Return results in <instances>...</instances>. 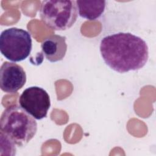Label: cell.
Segmentation results:
<instances>
[{
  "label": "cell",
  "instance_id": "cell-1",
  "mask_svg": "<svg viewBox=\"0 0 156 156\" xmlns=\"http://www.w3.org/2000/svg\"><path fill=\"white\" fill-rule=\"evenodd\" d=\"M100 52L105 63L119 73L142 68L149 58L146 42L129 32H118L104 37Z\"/></svg>",
  "mask_w": 156,
  "mask_h": 156
},
{
  "label": "cell",
  "instance_id": "cell-2",
  "mask_svg": "<svg viewBox=\"0 0 156 156\" xmlns=\"http://www.w3.org/2000/svg\"><path fill=\"white\" fill-rule=\"evenodd\" d=\"M1 133L9 138L16 146H23L35 135L37 123L35 118L21 106L13 104L2 113Z\"/></svg>",
  "mask_w": 156,
  "mask_h": 156
},
{
  "label": "cell",
  "instance_id": "cell-3",
  "mask_svg": "<svg viewBox=\"0 0 156 156\" xmlns=\"http://www.w3.org/2000/svg\"><path fill=\"white\" fill-rule=\"evenodd\" d=\"M78 10L73 0H46L41 3L40 16L48 27L55 30H65L76 21Z\"/></svg>",
  "mask_w": 156,
  "mask_h": 156
},
{
  "label": "cell",
  "instance_id": "cell-4",
  "mask_svg": "<svg viewBox=\"0 0 156 156\" xmlns=\"http://www.w3.org/2000/svg\"><path fill=\"white\" fill-rule=\"evenodd\" d=\"M32 48L31 35L24 29L11 27L1 34V52L10 61L18 62L25 60L30 54Z\"/></svg>",
  "mask_w": 156,
  "mask_h": 156
},
{
  "label": "cell",
  "instance_id": "cell-5",
  "mask_svg": "<svg viewBox=\"0 0 156 156\" xmlns=\"http://www.w3.org/2000/svg\"><path fill=\"white\" fill-rule=\"evenodd\" d=\"M20 105L33 118L41 119L47 116L51 107L50 97L43 88L33 86L25 89L19 98Z\"/></svg>",
  "mask_w": 156,
  "mask_h": 156
},
{
  "label": "cell",
  "instance_id": "cell-6",
  "mask_svg": "<svg viewBox=\"0 0 156 156\" xmlns=\"http://www.w3.org/2000/svg\"><path fill=\"white\" fill-rule=\"evenodd\" d=\"M26 74L23 67L15 63L4 62L0 68V86L2 91L15 93L25 85Z\"/></svg>",
  "mask_w": 156,
  "mask_h": 156
},
{
  "label": "cell",
  "instance_id": "cell-7",
  "mask_svg": "<svg viewBox=\"0 0 156 156\" xmlns=\"http://www.w3.org/2000/svg\"><path fill=\"white\" fill-rule=\"evenodd\" d=\"M41 48L45 58L50 62L63 60L67 51L66 37L53 34L47 37L41 43Z\"/></svg>",
  "mask_w": 156,
  "mask_h": 156
},
{
  "label": "cell",
  "instance_id": "cell-8",
  "mask_svg": "<svg viewBox=\"0 0 156 156\" xmlns=\"http://www.w3.org/2000/svg\"><path fill=\"white\" fill-rule=\"evenodd\" d=\"M79 15L82 18L93 21L99 18L104 13L106 1H76Z\"/></svg>",
  "mask_w": 156,
  "mask_h": 156
},
{
  "label": "cell",
  "instance_id": "cell-9",
  "mask_svg": "<svg viewBox=\"0 0 156 156\" xmlns=\"http://www.w3.org/2000/svg\"><path fill=\"white\" fill-rule=\"evenodd\" d=\"M15 144L6 135L1 133V154L5 151V155H16Z\"/></svg>",
  "mask_w": 156,
  "mask_h": 156
}]
</instances>
